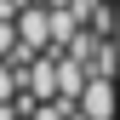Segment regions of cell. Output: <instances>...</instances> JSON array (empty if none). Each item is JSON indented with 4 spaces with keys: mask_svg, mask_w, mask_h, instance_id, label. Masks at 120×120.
Returning a JSON list of instances; mask_svg holds the SVG:
<instances>
[{
    "mask_svg": "<svg viewBox=\"0 0 120 120\" xmlns=\"http://www.w3.org/2000/svg\"><path fill=\"white\" fill-rule=\"evenodd\" d=\"M0 120H11V109H6V103H0Z\"/></svg>",
    "mask_w": 120,
    "mask_h": 120,
    "instance_id": "5b68a950",
    "label": "cell"
},
{
    "mask_svg": "<svg viewBox=\"0 0 120 120\" xmlns=\"http://www.w3.org/2000/svg\"><path fill=\"white\" fill-rule=\"evenodd\" d=\"M46 34H52V17H46V6H17V40L29 52L34 46H46Z\"/></svg>",
    "mask_w": 120,
    "mask_h": 120,
    "instance_id": "6da1fadb",
    "label": "cell"
},
{
    "mask_svg": "<svg viewBox=\"0 0 120 120\" xmlns=\"http://www.w3.org/2000/svg\"><path fill=\"white\" fill-rule=\"evenodd\" d=\"M11 34H17V17H0V57L11 52Z\"/></svg>",
    "mask_w": 120,
    "mask_h": 120,
    "instance_id": "3957f363",
    "label": "cell"
},
{
    "mask_svg": "<svg viewBox=\"0 0 120 120\" xmlns=\"http://www.w3.org/2000/svg\"><path fill=\"white\" fill-rule=\"evenodd\" d=\"M86 120H109L114 114V103H109V80H103V74H97V80H86Z\"/></svg>",
    "mask_w": 120,
    "mask_h": 120,
    "instance_id": "7a4b0ae2",
    "label": "cell"
},
{
    "mask_svg": "<svg viewBox=\"0 0 120 120\" xmlns=\"http://www.w3.org/2000/svg\"><path fill=\"white\" fill-rule=\"evenodd\" d=\"M0 103H11V69H6V57H0Z\"/></svg>",
    "mask_w": 120,
    "mask_h": 120,
    "instance_id": "277c9868",
    "label": "cell"
}]
</instances>
